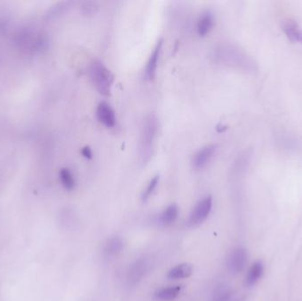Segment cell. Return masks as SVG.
Listing matches in <instances>:
<instances>
[{
	"label": "cell",
	"mask_w": 302,
	"mask_h": 301,
	"mask_svg": "<svg viewBox=\"0 0 302 301\" xmlns=\"http://www.w3.org/2000/svg\"><path fill=\"white\" fill-rule=\"evenodd\" d=\"M145 262L139 260L132 267L129 275L132 281L136 282L142 278V275L145 273Z\"/></svg>",
	"instance_id": "17"
},
{
	"label": "cell",
	"mask_w": 302,
	"mask_h": 301,
	"mask_svg": "<svg viewBox=\"0 0 302 301\" xmlns=\"http://www.w3.org/2000/svg\"><path fill=\"white\" fill-rule=\"evenodd\" d=\"M71 6V2H62L59 5H57L56 8H53L52 11L50 13L49 16H57V15H61L65 12L67 11Z\"/></svg>",
	"instance_id": "20"
},
{
	"label": "cell",
	"mask_w": 302,
	"mask_h": 301,
	"mask_svg": "<svg viewBox=\"0 0 302 301\" xmlns=\"http://www.w3.org/2000/svg\"><path fill=\"white\" fill-rule=\"evenodd\" d=\"M247 262V253L242 247H238L233 250L228 257V270L232 274H237L242 271Z\"/></svg>",
	"instance_id": "5"
},
{
	"label": "cell",
	"mask_w": 302,
	"mask_h": 301,
	"mask_svg": "<svg viewBox=\"0 0 302 301\" xmlns=\"http://www.w3.org/2000/svg\"><path fill=\"white\" fill-rule=\"evenodd\" d=\"M60 181L62 183L64 187L67 190L74 189L75 187V179L74 175L70 170L64 168L60 172Z\"/></svg>",
	"instance_id": "16"
},
{
	"label": "cell",
	"mask_w": 302,
	"mask_h": 301,
	"mask_svg": "<svg viewBox=\"0 0 302 301\" xmlns=\"http://www.w3.org/2000/svg\"><path fill=\"white\" fill-rule=\"evenodd\" d=\"M283 30L291 41L302 43V30L293 21L285 22L283 25Z\"/></svg>",
	"instance_id": "12"
},
{
	"label": "cell",
	"mask_w": 302,
	"mask_h": 301,
	"mask_svg": "<svg viewBox=\"0 0 302 301\" xmlns=\"http://www.w3.org/2000/svg\"><path fill=\"white\" fill-rule=\"evenodd\" d=\"M178 216H179V208L177 204L172 203V204L169 205L162 213L160 216L161 223L165 226L170 225L175 222Z\"/></svg>",
	"instance_id": "13"
},
{
	"label": "cell",
	"mask_w": 302,
	"mask_h": 301,
	"mask_svg": "<svg viewBox=\"0 0 302 301\" xmlns=\"http://www.w3.org/2000/svg\"><path fill=\"white\" fill-rule=\"evenodd\" d=\"M97 119L106 127H115L117 122L115 111L106 102H101L97 109Z\"/></svg>",
	"instance_id": "8"
},
{
	"label": "cell",
	"mask_w": 302,
	"mask_h": 301,
	"mask_svg": "<svg viewBox=\"0 0 302 301\" xmlns=\"http://www.w3.org/2000/svg\"><path fill=\"white\" fill-rule=\"evenodd\" d=\"M158 132V119L153 113L143 119L140 131L139 156L142 164L149 163L153 156L154 148Z\"/></svg>",
	"instance_id": "1"
},
{
	"label": "cell",
	"mask_w": 302,
	"mask_h": 301,
	"mask_svg": "<svg viewBox=\"0 0 302 301\" xmlns=\"http://www.w3.org/2000/svg\"><path fill=\"white\" fill-rule=\"evenodd\" d=\"M194 272L193 266L189 263H181L168 272L167 277L171 280H178L189 277Z\"/></svg>",
	"instance_id": "10"
},
{
	"label": "cell",
	"mask_w": 302,
	"mask_h": 301,
	"mask_svg": "<svg viewBox=\"0 0 302 301\" xmlns=\"http://www.w3.org/2000/svg\"><path fill=\"white\" fill-rule=\"evenodd\" d=\"M123 245V240L121 239V238L118 236H114V237L109 238L105 243V252L110 255H115L117 253L121 252Z\"/></svg>",
	"instance_id": "15"
},
{
	"label": "cell",
	"mask_w": 302,
	"mask_h": 301,
	"mask_svg": "<svg viewBox=\"0 0 302 301\" xmlns=\"http://www.w3.org/2000/svg\"><path fill=\"white\" fill-rule=\"evenodd\" d=\"M82 156L86 157L87 159H91L93 156V153L91 151L90 147H85L82 150Z\"/></svg>",
	"instance_id": "21"
},
{
	"label": "cell",
	"mask_w": 302,
	"mask_h": 301,
	"mask_svg": "<svg viewBox=\"0 0 302 301\" xmlns=\"http://www.w3.org/2000/svg\"><path fill=\"white\" fill-rule=\"evenodd\" d=\"M88 74L96 90L105 97L110 96L114 82V76L108 67L100 60H94L90 63Z\"/></svg>",
	"instance_id": "2"
},
{
	"label": "cell",
	"mask_w": 302,
	"mask_h": 301,
	"mask_svg": "<svg viewBox=\"0 0 302 301\" xmlns=\"http://www.w3.org/2000/svg\"><path fill=\"white\" fill-rule=\"evenodd\" d=\"M216 145L210 144L201 148L193 158V166L196 170H201L205 168L209 162L212 160L213 156L216 152Z\"/></svg>",
	"instance_id": "7"
},
{
	"label": "cell",
	"mask_w": 302,
	"mask_h": 301,
	"mask_svg": "<svg viewBox=\"0 0 302 301\" xmlns=\"http://www.w3.org/2000/svg\"><path fill=\"white\" fill-rule=\"evenodd\" d=\"M263 273V265L261 261H257L251 266L247 272L246 277V282L247 285H253L259 281Z\"/></svg>",
	"instance_id": "14"
},
{
	"label": "cell",
	"mask_w": 302,
	"mask_h": 301,
	"mask_svg": "<svg viewBox=\"0 0 302 301\" xmlns=\"http://www.w3.org/2000/svg\"><path fill=\"white\" fill-rule=\"evenodd\" d=\"M163 45H164V40L159 39L149 56L147 65H146L145 71H144V77L147 81H152L156 77L157 66H158V62L160 59Z\"/></svg>",
	"instance_id": "6"
},
{
	"label": "cell",
	"mask_w": 302,
	"mask_h": 301,
	"mask_svg": "<svg viewBox=\"0 0 302 301\" xmlns=\"http://www.w3.org/2000/svg\"><path fill=\"white\" fill-rule=\"evenodd\" d=\"M181 291V287L172 286L163 288L156 291L154 299L157 301H172L179 296Z\"/></svg>",
	"instance_id": "11"
},
{
	"label": "cell",
	"mask_w": 302,
	"mask_h": 301,
	"mask_svg": "<svg viewBox=\"0 0 302 301\" xmlns=\"http://www.w3.org/2000/svg\"><path fill=\"white\" fill-rule=\"evenodd\" d=\"M212 59L217 64L230 67H240L244 64L246 56L239 49L233 46L219 45L214 49Z\"/></svg>",
	"instance_id": "3"
},
{
	"label": "cell",
	"mask_w": 302,
	"mask_h": 301,
	"mask_svg": "<svg viewBox=\"0 0 302 301\" xmlns=\"http://www.w3.org/2000/svg\"><path fill=\"white\" fill-rule=\"evenodd\" d=\"M82 12L83 15L87 16H92L97 13L98 10V6L97 2L94 1H85L82 5Z\"/></svg>",
	"instance_id": "19"
},
{
	"label": "cell",
	"mask_w": 302,
	"mask_h": 301,
	"mask_svg": "<svg viewBox=\"0 0 302 301\" xmlns=\"http://www.w3.org/2000/svg\"><path fill=\"white\" fill-rule=\"evenodd\" d=\"M158 183H159V176H155L153 179L149 181L148 186L146 187V189L144 190V192L142 193V201H147L149 200V198L151 197V195L153 194L155 190H156L157 186H158Z\"/></svg>",
	"instance_id": "18"
},
{
	"label": "cell",
	"mask_w": 302,
	"mask_h": 301,
	"mask_svg": "<svg viewBox=\"0 0 302 301\" xmlns=\"http://www.w3.org/2000/svg\"><path fill=\"white\" fill-rule=\"evenodd\" d=\"M212 203L211 196H207L199 201L190 215L189 223L192 225H197L204 222L211 211Z\"/></svg>",
	"instance_id": "4"
},
{
	"label": "cell",
	"mask_w": 302,
	"mask_h": 301,
	"mask_svg": "<svg viewBox=\"0 0 302 301\" xmlns=\"http://www.w3.org/2000/svg\"><path fill=\"white\" fill-rule=\"evenodd\" d=\"M215 20L210 12H205L200 16L198 20L196 30L200 37H205L212 30Z\"/></svg>",
	"instance_id": "9"
}]
</instances>
